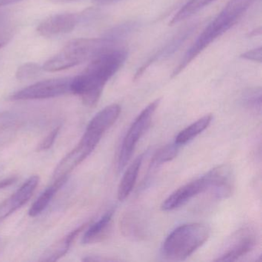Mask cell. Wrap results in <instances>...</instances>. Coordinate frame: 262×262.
Masks as SVG:
<instances>
[{
    "mask_svg": "<svg viewBox=\"0 0 262 262\" xmlns=\"http://www.w3.org/2000/svg\"><path fill=\"white\" fill-rule=\"evenodd\" d=\"M39 183V176H31L14 194L0 204V222L24 206L31 199Z\"/></svg>",
    "mask_w": 262,
    "mask_h": 262,
    "instance_id": "obj_12",
    "label": "cell"
},
{
    "mask_svg": "<svg viewBox=\"0 0 262 262\" xmlns=\"http://www.w3.org/2000/svg\"><path fill=\"white\" fill-rule=\"evenodd\" d=\"M242 59L246 60L254 61V62H261L262 59V49L261 47L254 49V50H249L246 53H243L241 56Z\"/></svg>",
    "mask_w": 262,
    "mask_h": 262,
    "instance_id": "obj_28",
    "label": "cell"
},
{
    "mask_svg": "<svg viewBox=\"0 0 262 262\" xmlns=\"http://www.w3.org/2000/svg\"><path fill=\"white\" fill-rule=\"evenodd\" d=\"M137 26L136 23L135 22L125 23V24L113 27L110 31L105 33V36L119 43L122 42V39H125L130 33H133L136 30Z\"/></svg>",
    "mask_w": 262,
    "mask_h": 262,
    "instance_id": "obj_23",
    "label": "cell"
},
{
    "mask_svg": "<svg viewBox=\"0 0 262 262\" xmlns=\"http://www.w3.org/2000/svg\"><path fill=\"white\" fill-rule=\"evenodd\" d=\"M114 210H110L103 214L100 219L92 224L84 234L82 239L83 245L97 243L106 238L111 227Z\"/></svg>",
    "mask_w": 262,
    "mask_h": 262,
    "instance_id": "obj_16",
    "label": "cell"
},
{
    "mask_svg": "<svg viewBox=\"0 0 262 262\" xmlns=\"http://www.w3.org/2000/svg\"><path fill=\"white\" fill-rule=\"evenodd\" d=\"M12 30L7 15L0 13V49L8 42L11 38Z\"/></svg>",
    "mask_w": 262,
    "mask_h": 262,
    "instance_id": "obj_26",
    "label": "cell"
},
{
    "mask_svg": "<svg viewBox=\"0 0 262 262\" xmlns=\"http://www.w3.org/2000/svg\"><path fill=\"white\" fill-rule=\"evenodd\" d=\"M242 102L244 106L251 111L260 113L261 111V89H248L242 95Z\"/></svg>",
    "mask_w": 262,
    "mask_h": 262,
    "instance_id": "obj_22",
    "label": "cell"
},
{
    "mask_svg": "<svg viewBox=\"0 0 262 262\" xmlns=\"http://www.w3.org/2000/svg\"><path fill=\"white\" fill-rule=\"evenodd\" d=\"M17 180L18 176H10L7 179H3V180L0 181V190L11 186L12 185L16 183Z\"/></svg>",
    "mask_w": 262,
    "mask_h": 262,
    "instance_id": "obj_29",
    "label": "cell"
},
{
    "mask_svg": "<svg viewBox=\"0 0 262 262\" xmlns=\"http://www.w3.org/2000/svg\"><path fill=\"white\" fill-rule=\"evenodd\" d=\"M82 22H83L82 13H59L44 19L38 26L37 32L43 37H57L71 33Z\"/></svg>",
    "mask_w": 262,
    "mask_h": 262,
    "instance_id": "obj_10",
    "label": "cell"
},
{
    "mask_svg": "<svg viewBox=\"0 0 262 262\" xmlns=\"http://www.w3.org/2000/svg\"><path fill=\"white\" fill-rule=\"evenodd\" d=\"M258 242L257 231L251 227L241 228L233 234L215 261H234L251 252Z\"/></svg>",
    "mask_w": 262,
    "mask_h": 262,
    "instance_id": "obj_8",
    "label": "cell"
},
{
    "mask_svg": "<svg viewBox=\"0 0 262 262\" xmlns=\"http://www.w3.org/2000/svg\"><path fill=\"white\" fill-rule=\"evenodd\" d=\"M120 113L121 107L118 104L108 105L92 119L85 130L103 136L104 133L116 122Z\"/></svg>",
    "mask_w": 262,
    "mask_h": 262,
    "instance_id": "obj_15",
    "label": "cell"
},
{
    "mask_svg": "<svg viewBox=\"0 0 262 262\" xmlns=\"http://www.w3.org/2000/svg\"><path fill=\"white\" fill-rule=\"evenodd\" d=\"M71 77L47 79L29 85L10 96L12 101L52 99L71 93Z\"/></svg>",
    "mask_w": 262,
    "mask_h": 262,
    "instance_id": "obj_6",
    "label": "cell"
},
{
    "mask_svg": "<svg viewBox=\"0 0 262 262\" xmlns=\"http://www.w3.org/2000/svg\"><path fill=\"white\" fill-rule=\"evenodd\" d=\"M212 180L209 171L205 176L185 184L170 194L162 203V209L165 211H172L180 208L193 198L205 191H211Z\"/></svg>",
    "mask_w": 262,
    "mask_h": 262,
    "instance_id": "obj_7",
    "label": "cell"
},
{
    "mask_svg": "<svg viewBox=\"0 0 262 262\" xmlns=\"http://www.w3.org/2000/svg\"><path fill=\"white\" fill-rule=\"evenodd\" d=\"M212 120L211 115H206L203 117L199 119V120L194 122V123L190 125L189 126L185 128V129L181 131L176 136V142L177 145H182L188 143L190 141L199 136V134L205 131Z\"/></svg>",
    "mask_w": 262,
    "mask_h": 262,
    "instance_id": "obj_19",
    "label": "cell"
},
{
    "mask_svg": "<svg viewBox=\"0 0 262 262\" xmlns=\"http://www.w3.org/2000/svg\"><path fill=\"white\" fill-rule=\"evenodd\" d=\"M42 67L35 62H27L18 68L16 73V79L20 81L30 80L39 76Z\"/></svg>",
    "mask_w": 262,
    "mask_h": 262,
    "instance_id": "obj_25",
    "label": "cell"
},
{
    "mask_svg": "<svg viewBox=\"0 0 262 262\" xmlns=\"http://www.w3.org/2000/svg\"><path fill=\"white\" fill-rule=\"evenodd\" d=\"M93 1L94 4L99 6H107L116 4V3L120 2L122 0H93Z\"/></svg>",
    "mask_w": 262,
    "mask_h": 262,
    "instance_id": "obj_30",
    "label": "cell"
},
{
    "mask_svg": "<svg viewBox=\"0 0 262 262\" xmlns=\"http://www.w3.org/2000/svg\"><path fill=\"white\" fill-rule=\"evenodd\" d=\"M2 169H3L2 166H1V165H0V171H2Z\"/></svg>",
    "mask_w": 262,
    "mask_h": 262,
    "instance_id": "obj_32",
    "label": "cell"
},
{
    "mask_svg": "<svg viewBox=\"0 0 262 262\" xmlns=\"http://www.w3.org/2000/svg\"><path fill=\"white\" fill-rule=\"evenodd\" d=\"M197 27V24H193L179 30L177 34L173 36L171 39H169L165 45L162 46L151 57L148 58V60L145 62V63H143V65L138 70L137 73H136V76H135V79L140 78V76L145 73V71H146L147 69L150 66L154 64L155 62L165 60V59L171 57L174 53H176L182 47V45L186 42L187 39L192 35V33L195 31Z\"/></svg>",
    "mask_w": 262,
    "mask_h": 262,
    "instance_id": "obj_11",
    "label": "cell"
},
{
    "mask_svg": "<svg viewBox=\"0 0 262 262\" xmlns=\"http://www.w3.org/2000/svg\"><path fill=\"white\" fill-rule=\"evenodd\" d=\"M122 230L129 237L137 238L142 237V225L139 217L136 216L132 214L125 216L122 221Z\"/></svg>",
    "mask_w": 262,
    "mask_h": 262,
    "instance_id": "obj_24",
    "label": "cell"
},
{
    "mask_svg": "<svg viewBox=\"0 0 262 262\" xmlns=\"http://www.w3.org/2000/svg\"><path fill=\"white\" fill-rule=\"evenodd\" d=\"M119 47V42L104 36L102 38H80L70 40L42 66L50 73L73 68L90 62L100 55Z\"/></svg>",
    "mask_w": 262,
    "mask_h": 262,
    "instance_id": "obj_3",
    "label": "cell"
},
{
    "mask_svg": "<svg viewBox=\"0 0 262 262\" xmlns=\"http://www.w3.org/2000/svg\"><path fill=\"white\" fill-rule=\"evenodd\" d=\"M213 187L211 192L217 199H227L234 190V176L228 165H220L211 171Z\"/></svg>",
    "mask_w": 262,
    "mask_h": 262,
    "instance_id": "obj_13",
    "label": "cell"
},
{
    "mask_svg": "<svg viewBox=\"0 0 262 262\" xmlns=\"http://www.w3.org/2000/svg\"><path fill=\"white\" fill-rule=\"evenodd\" d=\"M59 130H60V126H58L56 127V128H54V129L42 140V142L39 144V147H38L37 148L38 151H42L50 149V148L53 146V144H54L55 141H56V138H57L58 135H59Z\"/></svg>",
    "mask_w": 262,
    "mask_h": 262,
    "instance_id": "obj_27",
    "label": "cell"
},
{
    "mask_svg": "<svg viewBox=\"0 0 262 262\" xmlns=\"http://www.w3.org/2000/svg\"><path fill=\"white\" fill-rule=\"evenodd\" d=\"M127 57L126 49L119 47L95 58L84 71L72 78V94L79 96L87 106H94L99 102L104 87L122 68Z\"/></svg>",
    "mask_w": 262,
    "mask_h": 262,
    "instance_id": "obj_1",
    "label": "cell"
},
{
    "mask_svg": "<svg viewBox=\"0 0 262 262\" xmlns=\"http://www.w3.org/2000/svg\"><path fill=\"white\" fill-rule=\"evenodd\" d=\"M24 0H0V7H7V6L13 5L17 3L22 2Z\"/></svg>",
    "mask_w": 262,
    "mask_h": 262,
    "instance_id": "obj_31",
    "label": "cell"
},
{
    "mask_svg": "<svg viewBox=\"0 0 262 262\" xmlns=\"http://www.w3.org/2000/svg\"><path fill=\"white\" fill-rule=\"evenodd\" d=\"M99 142V141L83 135L79 144L58 164L53 172V179L56 180L61 178L69 177L70 172L91 155Z\"/></svg>",
    "mask_w": 262,
    "mask_h": 262,
    "instance_id": "obj_9",
    "label": "cell"
},
{
    "mask_svg": "<svg viewBox=\"0 0 262 262\" xmlns=\"http://www.w3.org/2000/svg\"><path fill=\"white\" fill-rule=\"evenodd\" d=\"M255 0H230L223 10L207 26L186 52L171 77L182 73L201 53L217 38L232 28L245 14Z\"/></svg>",
    "mask_w": 262,
    "mask_h": 262,
    "instance_id": "obj_2",
    "label": "cell"
},
{
    "mask_svg": "<svg viewBox=\"0 0 262 262\" xmlns=\"http://www.w3.org/2000/svg\"><path fill=\"white\" fill-rule=\"evenodd\" d=\"M88 223L83 224V225L79 226V228L72 231L70 234L64 236L62 238L59 239L56 243L50 245L43 254L41 255L39 258V261H56V260L63 257L70 250V247L73 245L74 241L77 238L82 231L90 225Z\"/></svg>",
    "mask_w": 262,
    "mask_h": 262,
    "instance_id": "obj_14",
    "label": "cell"
},
{
    "mask_svg": "<svg viewBox=\"0 0 262 262\" xmlns=\"http://www.w3.org/2000/svg\"><path fill=\"white\" fill-rule=\"evenodd\" d=\"M180 145H177L176 142L165 145L163 148L159 149L151 159L150 163V169H156L158 167L162 165L165 162L172 160L177 156Z\"/></svg>",
    "mask_w": 262,
    "mask_h": 262,
    "instance_id": "obj_21",
    "label": "cell"
},
{
    "mask_svg": "<svg viewBox=\"0 0 262 262\" xmlns=\"http://www.w3.org/2000/svg\"><path fill=\"white\" fill-rule=\"evenodd\" d=\"M67 179H68V177H64L55 180L54 183L51 186L48 187L30 207V210H29V215L30 217H34L41 214L48 206L55 194L65 185Z\"/></svg>",
    "mask_w": 262,
    "mask_h": 262,
    "instance_id": "obj_18",
    "label": "cell"
},
{
    "mask_svg": "<svg viewBox=\"0 0 262 262\" xmlns=\"http://www.w3.org/2000/svg\"><path fill=\"white\" fill-rule=\"evenodd\" d=\"M210 228L205 224L188 223L176 228L162 244L161 253L170 260H185L208 240Z\"/></svg>",
    "mask_w": 262,
    "mask_h": 262,
    "instance_id": "obj_4",
    "label": "cell"
},
{
    "mask_svg": "<svg viewBox=\"0 0 262 262\" xmlns=\"http://www.w3.org/2000/svg\"><path fill=\"white\" fill-rule=\"evenodd\" d=\"M215 1L216 0H189L173 16L170 22V25H176L188 18L191 17L201 10H203L205 7H208Z\"/></svg>",
    "mask_w": 262,
    "mask_h": 262,
    "instance_id": "obj_20",
    "label": "cell"
},
{
    "mask_svg": "<svg viewBox=\"0 0 262 262\" xmlns=\"http://www.w3.org/2000/svg\"><path fill=\"white\" fill-rule=\"evenodd\" d=\"M160 102V99H156L145 107L128 128L119 151L118 160V168L119 171L123 170L131 159L138 142L149 128L155 112L159 107Z\"/></svg>",
    "mask_w": 262,
    "mask_h": 262,
    "instance_id": "obj_5",
    "label": "cell"
},
{
    "mask_svg": "<svg viewBox=\"0 0 262 262\" xmlns=\"http://www.w3.org/2000/svg\"><path fill=\"white\" fill-rule=\"evenodd\" d=\"M143 158L144 155H140L139 157L135 159L134 162L128 166L125 171L120 184H119V188H118L117 195L119 201L122 202L126 199L134 188Z\"/></svg>",
    "mask_w": 262,
    "mask_h": 262,
    "instance_id": "obj_17",
    "label": "cell"
}]
</instances>
